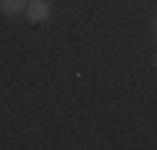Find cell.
Returning a JSON list of instances; mask_svg holds the SVG:
<instances>
[{"mask_svg": "<svg viewBox=\"0 0 157 150\" xmlns=\"http://www.w3.org/2000/svg\"><path fill=\"white\" fill-rule=\"evenodd\" d=\"M151 30H154V37H157V17H154V20H151Z\"/></svg>", "mask_w": 157, "mask_h": 150, "instance_id": "obj_3", "label": "cell"}, {"mask_svg": "<svg viewBox=\"0 0 157 150\" xmlns=\"http://www.w3.org/2000/svg\"><path fill=\"white\" fill-rule=\"evenodd\" d=\"M27 10V0H0V13L3 17H17Z\"/></svg>", "mask_w": 157, "mask_h": 150, "instance_id": "obj_2", "label": "cell"}, {"mask_svg": "<svg viewBox=\"0 0 157 150\" xmlns=\"http://www.w3.org/2000/svg\"><path fill=\"white\" fill-rule=\"evenodd\" d=\"M154 67H157V54H154Z\"/></svg>", "mask_w": 157, "mask_h": 150, "instance_id": "obj_4", "label": "cell"}, {"mask_svg": "<svg viewBox=\"0 0 157 150\" xmlns=\"http://www.w3.org/2000/svg\"><path fill=\"white\" fill-rule=\"evenodd\" d=\"M50 10H54V7H50L47 0H27V10H24V13H27L30 24H44V20H50Z\"/></svg>", "mask_w": 157, "mask_h": 150, "instance_id": "obj_1", "label": "cell"}]
</instances>
